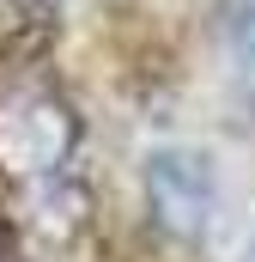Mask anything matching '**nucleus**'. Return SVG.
<instances>
[{
	"label": "nucleus",
	"mask_w": 255,
	"mask_h": 262,
	"mask_svg": "<svg viewBox=\"0 0 255 262\" xmlns=\"http://www.w3.org/2000/svg\"><path fill=\"white\" fill-rule=\"evenodd\" d=\"M207 201H213V189H207L200 159H189V152H158L152 159V207L170 232H194L207 220Z\"/></svg>",
	"instance_id": "f257e3e1"
},
{
	"label": "nucleus",
	"mask_w": 255,
	"mask_h": 262,
	"mask_svg": "<svg viewBox=\"0 0 255 262\" xmlns=\"http://www.w3.org/2000/svg\"><path fill=\"white\" fill-rule=\"evenodd\" d=\"M237 61H243V73L255 79V0H237Z\"/></svg>",
	"instance_id": "f03ea898"
}]
</instances>
